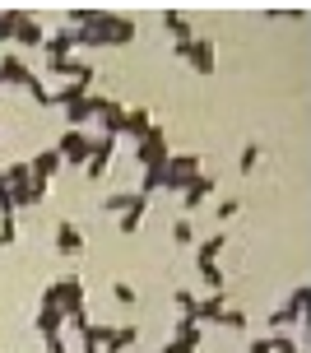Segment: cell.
Here are the masks:
<instances>
[{"mask_svg": "<svg viewBox=\"0 0 311 353\" xmlns=\"http://www.w3.org/2000/svg\"><path fill=\"white\" fill-rule=\"evenodd\" d=\"M70 33H74V52L79 47H130L135 42V19L93 10V19H88L84 28H70Z\"/></svg>", "mask_w": 311, "mask_h": 353, "instance_id": "cell-1", "label": "cell"}, {"mask_svg": "<svg viewBox=\"0 0 311 353\" xmlns=\"http://www.w3.org/2000/svg\"><path fill=\"white\" fill-rule=\"evenodd\" d=\"M42 307H56L61 316H84V283L79 279H56L42 288Z\"/></svg>", "mask_w": 311, "mask_h": 353, "instance_id": "cell-2", "label": "cell"}, {"mask_svg": "<svg viewBox=\"0 0 311 353\" xmlns=\"http://www.w3.org/2000/svg\"><path fill=\"white\" fill-rule=\"evenodd\" d=\"M223 247H228L223 232H214V237H205V242L195 247V265H200V279L209 283V293H223V270H219V261H214Z\"/></svg>", "mask_w": 311, "mask_h": 353, "instance_id": "cell-3", "label": "cell"}, {"mask_svg": "<svg viewBox=\"0 0 311 353\" xmlns=\"http://www.w3.org/2000/svg\"><path fill=\"white\" fill-rule=\"evenodd\" d=\"M158 172H163V191H181L190 176L200 172V154H168V163Z\"/></svg>", "mask_w": 311, "mask_h": 353, "instance_id": "cell-4", "label": "cell"}, {"mask_svg": "<svg viewBox=\"0 0 311 353\" xmlns=\"http://www.w3.org/2000/svg\"><path fill=\"white\" fill-rule=\"evenodd\" d=\"M307 302H311V288H307V283H297L293 293H288V302H279L274 312H270V330H283V325H297V321L307 316Z\"/></svg>", "mask_w": 311, "mask_h": 353, "instance_id": "cell-5", "label": "cell"}, {"mask_svg": "<svg viewBox=\"0 0 311 353\" xmlns=\"http://www.w3.org/2000/svg\"><path fill=\"white\" fill-rule=\"evenodd\" d=\"M168 154H172V149H168V135H163V125H149V135L135 144L139 168H144V172H149V168H163V163H168Z\"/></svg>", "mask_w": 311, "mask_h": 353, "instance_id": "cell-6", "label": "cell"}, {"mask_svg": "<svg viewBox=\"0 0 311 353\" xmlns=\"http://www.w3.org/2000/svg\"><path fill=\"white\" fill-rule=\"evenodd\" d=\"M181 61H186L190 70H200V74H214V65H219V52H214V42L209 37H190L186 47H172Z\"/></svg>", "mask_w": 311, "mask_h": 353, "instance_id": "cell-7", "label": "cell"}, {"mask_svg": "<svg viewBox=\"0 0 311 353\" xmlns=\"http://www.w3.org/2000/svg\"><path fill=\"white\" fill-rule=\"evenodd\" d=\"M52 149L61 154V163H79V168H84L88 154H93V135H88V130H66Z\"/></svg>", "mask_w": 311, "mask_h": 353, "instance_id": "cell-8", "label": "cell"}, {"mask_svg": "<svg viewBox=\"0 0 311 353\" xmlns=\"http://www.w3.org/2000/svg\"><path fill=\"white\" fill-rule=\"evenodd\" d=\"M33 84H37V74L28 70L14 52L0 56V88H33Z\"/></svg>", "mask_w": 311, "mask_h": 353, "instance_id": "cell-9", "label": "cell"}, {"mask_svg": "<svg viewBox=\"0 0 311 353\" xmlns=\"http://www.w3.org/2000/svg\"><path fill=\"white\" fill-rule=\"evenodd\" d=\"M10 19H14V42L19 47H42V42H47V28H42L28 10H10Z\"/></svg>", "mask_w": 311, "mask_h": 353, "instance_id": "cell-10", "label": "cell"}, {"mask_svg": "<svg viewBox=\"0 0 311 353\" xmlns=\"http://www.w3.org/2000/svg\"><path fill=\"white\" fill-rule=\"evenodd\" d=\"M112 159H117V140H107V135H98L93 140V154H88V181H103L107 168H112Z\"/></svg>", "mask_w": 311, "mask_h": 353, "instance_id": "cell-11", "label": "cell"}, {"mask_svg": "<svg viewBox=\"0 0 311 353\" xmlns=\"http://www.w3.org/2000/svg\"><path fill=\"white\" fill-rule=\"evenodd\" d=\"M98 107H103V93H84L79 103H70V107H66L70 130H88V121L98 117Z\"/></svg>", "mask_w": 311, "mask_h": 353, "instance_id": "cell-12", "label": "cell"}, {"mask_svg": "<svg viewBox=\"0 0 311 353\" xmlns=\"http://www.w3.org/2000/svg\"><path fill=\"white\" fill-rule=\"evenodd\" d=\"M214 186H219V181H214V176H205V172L190 176L186 186H181V205H186V214H190V210H200L209 195H214Z\"/></svg>", "mask_w": 311, "mask_h": 353, "instance_id": "cell-13", "label": "cell"}, {"mask_svg": "<svg viewBox=\"0 0 311 353\" xmlns=\"http://www.w3.org/2000/svg\"><path fill=\"white\" fill-rule=\"evenodd\" d=\"M139 344V330L135 325H107L103 330V353H126Z\"/></svg>", "mask_w": 311, "mask_h": 353, "instance_id": "cell-14", "label": "cell"}, {"mask_svg": "<svg viewBox=\"0 0 311 353\" xmlns=\"http://www.w3.org/2000/svg\"><path fill=\"white\" fill-rule=\"evenodd\" d=\"M93 121L103 125L107 140H117V135H121V121H126V107L117 103V98H103V107H98V117H93Z\"/></svg>", "mask_w": 311, "mask_h": 353, "instance_id": "cell-15", "label": "cell"}, {"mask_svg": "<svg viewBox=\"0 0 311 353\" xmlns=\"http://www.w3.org/2000/svg\"><path fill=\"white\" fill-rule=\"evenodd\" d=\"M56 172H61V154H56L52 144H47L37 159H28V176H33V181H47V186H52Z\"/></svg>", "mask_w": 311, "mask_h": 353, "instance_id": "cell-16", "label": "cell"}, {"mask_svg": "<svg viewBox=\"0 0 311 353\" xmlns=\"http://www.w3.org/2000/svg\"><path fill=\"white\" fill-rule=\"evenodd\" d=\"M190 316L200 321V325H219V316H223V293H205V298H195Z\"/></svg>", "mask_w": 311, "mask_h": 353, "instance_id": "cell-17", "label": "cell"}, {"mask_svg": "<svg viewBox=\"0 0 311 353\" xmlns=\"http://www.w3.org/2000/svg\"><path fill=\"white\" fill-rule=\"evenodd\" d=\"M163 28L172 33V47H186L190 37H195V28H190V19L181 10H163Z\"/></svg>", "mask_w": 311, "mask_h": 353, "instance_id": "cell-18", "label": "cell"}, {"mask_svg": "<svg viewBox=\"0 0 311 353\" xmlns=\"http://www.w3.org/2000/svg\"><path fill=\"white\" fill-rule=\"evenodd\" d=\"M149 125H154V117H149V107H126L121 135H130V140H144V135H149Z\"/></svg>", "mask_w": 311, "mask_h": 353, "instance_id": "cell-19", "label": "cell"}, {"mask_svg": "<svg viewBox=\"0 0 311 353\" xmlns=\"http://www.w3.org/2000/svg\"><path fill=\"white\" fill-rule=\"evenodd\" d=\"M144 214H149V200L135 191V195H130V205L121 210V219H117V223H121V232H139V228H144Z\"/></svg>", "mask_w": 311, "mask_h": 353, "instance_id": "cell-20", "label": "cell"}, {"mask_svg": "<svg viewBox=\"0 0 311 353\" xmlns=\"http://www.w3.org/2000/svg\"><path fill=\"white\" fill-rule=\"evenodd\" d=\"M56 251H61V256H79V251H84V232L74 228V223H56Z\"/></svg>", "mask_w": 311, "mask_h": 353, "instance_id": "cell-21", "label": "cell"}, {"mask_svg": "<svg viewBox=\"0 0 311 353\" xmlns=\"http://www.w3.org/2000/svg\"><path fill=\"white\" fill-rule=\"evenodd\" d=\"M47 70H52L56 79H70V84H74V79H93V65H84L79 56H70V61H52Z\"/></svg>", "mask_w": 311, "mask_h": 353, "instance_id": "cell-22", "label": "cell"}, {"mask_svg": "<svg viewBox=\"0 0 311 353\" xmlns=\"http://www.w3.org/2000/svg\"><path fill=\"white\" fill-rule=\"evenodd\" d=\"M84 93H93V79H74V84H66V88H52V93H47V103L70 107V103H79Z\"/></svg>", "mask_w": 311, "mask_h": 353, "instance_id": "cell-23", "label": "cell"}, {"mask_svg": "<svg viewBox=\"0 0 311 353\" xmlns=\"http://www.w3.org/2000/svg\"><path fill=\"white\" fill-rule=\"evenodd\" d=\"M42 47H47V61H70V56H74V33L61 28V33H52Z\"/></svg>", "mask_w": 311, "mask_h": 353, "instance_id": "cell-24", "label": "cell"}, {"mask_svg": "<svg viewBox=\"0 0 311 353\" xmlns=\"http://www.w3.org/2000/svg\"><path fill=\"white\" fill-rule=\"evenodd\" d=\"M172 339L195 353V349H200V339H205V330H200V321H195V316H177V335Z\"/></svg>", "mask_w": 311, "mask_h": 353, "instance_id": "cell-25", "label": "cell"}, {"mask_svg": "<svg viewBox=\"0 0 311 353\" xmlns=\"http://www.w3.org/2000/svg\"><path fill=\"white\" fill-rule=\"evenodd\" d=\"M61 325H66V316H61L56 307H37V335H42V339H56V335H61Z\"/></svg>", "mask_w": 311, "mask_h": 353, "instance_id": "cell-26", "label": "cell"}, {"mask_svg": "<svg viewBox=\"0 0 311 353\" xmlns=\"http://www.w3.org/2000/svg\"><path fill=\"white\" fill-rule=\"evenodd\" d=\"M103 330H107V325H93V321L79 330V339H84V353H103Z\"/></svg>", "mask_w": 311, "mask_h": 353, "instance_id": "cell-27", "label": "cell"}, {"mask_svg": "<svg viewBox=\"0 0 311 353\" xmlns=\"http://www.w3.org/2000/svg\"><path fill=\"white\" fill-rule=\"evenodd\" d=\"M172 242L177 247H190V242H195V223H190V219H177L172 223Z\"/></svg>", "mask_w": 311, "mask_h": 353, "instance_id": "cell-28", "label": "cell"}, {"mask_svg": "<svg viewBox=\"0 0 311 353\" xmlns=\"http://www.w3.org/2000/svg\"><path fill=\"white\" fill-rule=\"evenodd\" d=\"M256 163H260V144L251 140V144H242V159H237V168H242V172H256Z\"/></svg>", "mask_w": 311, "mask_h": 353, "instance_id": "cell-29", "label": "cell"}, {"mask_svg": "<svg viewBox=\"0 0 311 353\" xmlns=\"http://www.w3.org/2000/svg\"><path fill=\"white\" fill-rule=\"evenodd\" d=\"M112 298L121 302V307H130V302H135L139 293H135V283H126V279H117V283H112Z\"/></svg>", "mask_w": 311, "mask_h": 353, "instance_id": "cell-30", "label": "cell"}, {"mask_svg": "<svg viewBox=\"0 0 311 353\" xmlns=\"http://www.w3.org/2000/svg\"><path fill=\"white\" fill-rule=\"evenodd\" d=\"M219 325H228V330H246V312H242V307H237V312H232V307H223Z\"/></svg>", "mask_w": 311, "mask_h": 353, "instance_id": "cell-31", "label": "cell"}, {"mask_svg": "<svg viewBox=\"0 0 311 353\" xmlns=\"http://www.w3.org/2000/svg\"><path fill=\"white\" fill-rule=\"evenodd\" d=\"M130 195H135V191H112V195L103 200V210H107V214H121L126 205H130Z\"/></svg>", "mask_w": 311, "mask_h": 353, "instance_id": "cell-32", "label": "cell"}, {"mask_svg": "<svg viewBox=\"0 0 311 353\" xmlns=\"http://www.w3.org/2000/svg\"><path fill=\"white\" fill-rule=\"evenodd\" d=\"M270 353H302L293 335H270Z\"/></svg>", "mask_w": 311, "mask_h": 353, "instance_id": "cell-33", "label": "cell"}, {"mask_svg": "<svg viewBox=\"0 0 311 353\" xmlns=\"http://www.w3.org/2000/svg\"><path fill=\"white\" fill-rule=\"evenodd\" d=\"M10 219H14V200H10V186L0 176V223H10Z\"/></svg>", "mask_w": 311, "mask_h": 353, "instance_id": "cell-34", "label": "cell"}, {"mask_svg": "<svg viewBox=\"0 0 311 353\" xmlns=\"http://www.w3.org/2000/svg\"><path fill=\"white\" fill-rule=\"evenodd\" d=\"M172 302H177V312H181V316H190V307H195V293L177 288V293H172Z\"/></svg>", "mask_w": 311, "mask_h": 353, "instance_id": "cell-35", "label": "cell"}, {"mask_svg": "<svg viewBox=\"0 0 311 353\" xmlns=\"http://www.w3.org/2000/svg\"><path fill=\"white\" fill-rule=\"evenodd\" d=\"M14 37V19H10V10H0V42H10Z\"/></svg>", "mask_w": 311, "mask_h": 353, "instance_id": "cell-36", "label": "cell"}, {"mask_svg": "<svg viewBox=\"0 0 311 353\" xmlns=\"http://www.w3.org/2000/svg\"><path fill=\"white\" fill-rule=\"evenodd\" d=\"M237 210H242V200H223L219 205V219H237Z\"/></svg>", "mask_w": 311, "mask_h": 353, "instance_id": "cell-37", "label": "cell"}, {"mask_svg": "<svg viewBox=\"0 0 311 353\" xmlns=\"http://www.w3.org/2000/svg\"><path fill=\"white\" fill-rule=\"evenodd\" d=\"M246 353H270V335H265V339H251V344H246Z\"/></svg>", "mask_w": 311, "mask_h": 353, "instance_id": "cell-38", "label": "cell"}, {"mask_svg": "<svg viewBox=\"0 0 311 353\" xmlns=\"http://www.w3.org/2000/svg\"><path fill=\"white\" fill-rule=\"evenodd\" d=\"M42 344H47V353H66V339L56 335V339H42Z\"/></svg>", "mask_w": 311, "mask_h": 353, "instance_id": "cell-39", "label": "cell"}, {"mask_svg": "<svg viewBox=\"0 0 311 353\" xmlns=\"http://www.w3.org/2000/svg\"><path fill=\"white\" fill-rule=\"evenodd\" d=\"M158 353H190V349H186V344H177V339H168V344H163Z\"/></svg>", "mask_w": 311, "mask_h": 353, "instance_id": "cell-40", "label": "cell"}]
</instances>
